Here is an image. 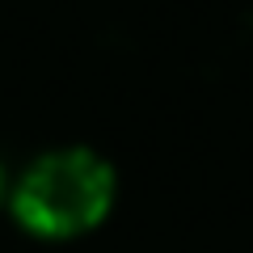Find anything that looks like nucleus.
I'll list each match as a JSON object with an SVG mask.
<instances>
[{
    "label": "nucleus",
    "mask_w": 253,
    "mask_h": 253,
    "mask_svg": "<svg viewBox=\"0 0 253 253\" xmlns=\"http://www.w3.org/2000/svg\"><path fill=\"white\" fill-rule=\"evenodd\" d=\"M118 194L114 165L84 144L38 152L9 181V211L38 241H76L110 215Z\"/></svg>",
    "instance_id": "obj_1"
},
{
    "label": "nucleus",
    "mask_w": 253,
    "mask_h": 253,
    "mask_svg": "<svg viewBox=\"0 0 253 253\" xmlns=\"http://www.w3.org/2000/svg\"><path fill=\"white\" fill-rule=\"evenodd\" d=\"M9 199V173H4V165H0V203Z\"/></svg>",
    "instance_id": "obj_2"
}]
</instances>
